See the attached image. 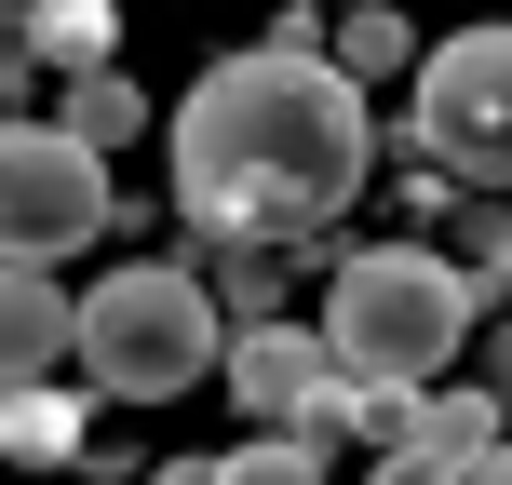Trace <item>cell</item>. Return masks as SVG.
<instances>
[{
	"label": "cell",
	"instance_id": "6da1fadb",
	"mask_svg": "<svg viewBox=\"0 0 512 485\" xmlns=\"http://www.w3.org/2000/svg\"><path fill=\"white\" fill-rule=\"evenodd\" d=\"M378 176V108L337 54L256 41L176 95V203L230 243H297Z\"/></svg>",
	"mask_w": 512,
	"mask_h": 485
},
{
	"label": "cell",
	"instance_id": "7a4b0ae2",
	"mask_svg": "<svg viewBox=\"0 0 512 485\" xmlns=\"http://www.w3.org/2000/svg\"><path fill=\"white\" fill-rule=\"evenodd\" d=\"M324 351L351 364L364 391H432L445 364L472 351V270L432 243H364L351 270L324 283Z\"/></svg>",
	"mask_w": 512,
	"mask_h": 485
},
{
	"label": "cell",
	"instance_id": "3957f363",
	"mask_svg": "<svg viewBox=\"0 0 512 485\" xmlns=\"http://www.w3.org/2000/svg\"><path fill=\"white\" fill-rule=\"evenodd\" d=\"M68 351H81V378L108 391V405H176V391H203L216 378V283L203 270H176V256H135V270H108L95 297L68 310Z\"/></svg>",
	"mask_w": 512,
	"mask_h": 485
},
{
	"label": "cell",
	"instance_id": "277c9868",
	"mask_svg": "<svg viewBox=\"0 0 512 485\" xmlns=\"http://www.w3.org/2000/svg\"><path fill=\"white\" fill-rule=\"evenodd\" d=\"M418 162L459 189H512V27H459L418 54Z\"/></svg>",
	"mask_w": 512,
	"mask_h": 485
},
{
	"label": "cell",
	"instance_id": "5b68a950",
	"mask_svg": "<svg viewBox=\"0 0 512 485\" xmlns=\"http://www.w3.org/2000/svg\"><path fill=\"white\" fill-rule=\"evenodd\" d=\"M108 230V149H81L68 122H0V256H81Z\"/></svg>",
	"mask_w": 512,
	"mask_h": 485
},
{
	"label": "cell",
	"instance_id": "8992f818",
	"mask_svg": "<svg viewBox=\"0 0 512 485\" xmlns=\"http://www.w3.org/2000/svg\"><path fill=\"white\" fill-rule=\"evenodd\" d=\"M499 432H512V418H499V391H418V405L378 432V485H459Z\"/></svg>",
	"mask_w": 512,
	"mask_h": 485
},
{
	"label": "cell",
	"instance_id": "52a82bcc",
	"mask_svg": "<svg viewBox=\"0 0 512 485\" xmlns=\"http://www.w3.org/2000/svg\"><path fill=\"white\" fill-rule=\"evenodd\" d=\"M54 351H68V297H54V270H41V256H0V391H27Z\"/></svg>",
	"mask_w": 512,
	"mask_h": 485
},
{
	"label": "cell",
	"instance_id": "ba28073f",
	"mask_svg": "<svg viewBox=\"0 0 512 485\" xmlns=\"http://www.w3.org/2000/svg\"><path fill=\"white\" fill-rule=\"evenodd\" d=\"M0 41L27 54V81H41V68H108V0H14Z\"/></svg>",
	"mask_w": 512,
	"mask_h": 485
},
{
	"label": "cell",
	"instance_id": "9c48e42d",
	"mask_svg": "<svg viewBox=\"0 0 512 485\" xmlns=\"http://www.w3.org/2000/svg\"><path fill=\"white\" fill-rule=\"evenodd\" d=\"M54 122H68L81 149H122V135L149 122V95H135L122 68H68V108H54Z\"/></svg>",
	"mask_w": 512,
	"mask_h": 485
},
{
	"label": "cell",
	"instance_id": "30bf717a",
	"mask_svg": "<svg viewBox=\"0 0 512 485\" xmlns=\"http://www.w3.org/2000/svg\"><path fill=\"white\" fill-rule=\"evenodd\" d=\"M216 485H324V445L310 432H256L243 459H216Z\"/></svg>",
	"mask_w": 512,
	"mask_h": 485
},
{
	"label": "cell",
	"instance_id": "8fae6325",
	"mask_svg": "<svg viewBox=\"0 0 512 485\" xmlns=\"http://www.w3.org/2000/svg\"><path fill=\"white\" fill-rule=\"evenodd\" d=\"M486 391H499V418H512V324L486 337Z\"/></svg>",
	"mask_w": 512,
	"mask_h": 485
},
{
	"label": "cell",
	"instance_id": "7c38bea8",
	"mask_svg": "<svg viewBox=\"0 0 512 485\" xmlns=\"http://www.w3.org/2000/svg\"><path fill=\"white\" fill-rule=\"evenodd\" d=\"M459 485H512V432H499V445H486V459H472Z\"/></svg>",
	"mask_w": 512,
	"mask_h": 485
},
{
	"label": "cell",
	"instance_id": "4fadbf2b",
	"mask_svg": "<svg viewBox=\"0 0 512 485\" xmlns=\"http://www.w3.org/2000/svg\"><path fill=\"white\" fill-rule=\"evenodd\" d=\"M149 485H216V459H162V472H149Z\"/></svg>",
	"mask_w": 512,
	"mask_h": 485
},
{
	"label": "cell",
	"instance_id": "5bb4252c",
	"mask_svg": "<svg viewBox=\"0 0 512 485\" xmlns=\"http://www.w3.org/2000/svg\"><path fill=\"white\" fill-rule=\"evenodd\" d=\"M0 27H14V0H0Z\"/></svg>",
	"mask_w": 512,
	"mask_h": 485
}]
</instances>
